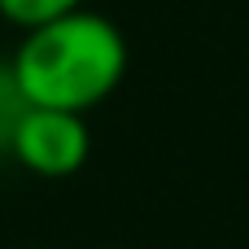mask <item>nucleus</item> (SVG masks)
Listing matches in <instances>:
<instances>
[{
	"mask_svg": "<svg viewBox=\"0 0 249 249\" xmlns=\"http://www.w3.org/2000/svg\"><path fill=\"white\" fill-rule=\"evenodd\" d=\"M74 9H83V0H0V18L22 26V31H31L39 22H53L61 13H74Z\"/></svg>",
	"mask_w": 249,
	"mask_h": 249,
	"instance_id": "obj_3",
	"label": "nucleus"
},
{
	"mask_svg": "<svg viewBox=\"0 0 249 249\" xmlns=\"http://www.w3.org/2000/svg\"><path fill=\"white\" fill-rule=\"evenodd\" d=\"M123 74L127 39L105 13H92L88 4L22 31L9 57V79L26 105L70 114H92L118 92Z\"/></svg>",
	"mask_w": 249,
	"mask_h": 249,
	"instance_id": "obj_1",
	"label": "nucleus"
},
{
	"mask_svg": "<svg viewBox=\"0 0 249 249\" xmlns=\"http://www.w3.org/2000/svg\"><path fill=\"white\" fill-rule=\"evenodd\" d=\"M9 158L39 175V179H70L83 171L92 153V131L88 114L70 109H48V105H22V114L9 127Z\"/></svg>",
	"mask_w": 249,
	"mask_h": 249,
	"instance_id": "obj_2",
	"label": "nucleus"
}]
</instances>
